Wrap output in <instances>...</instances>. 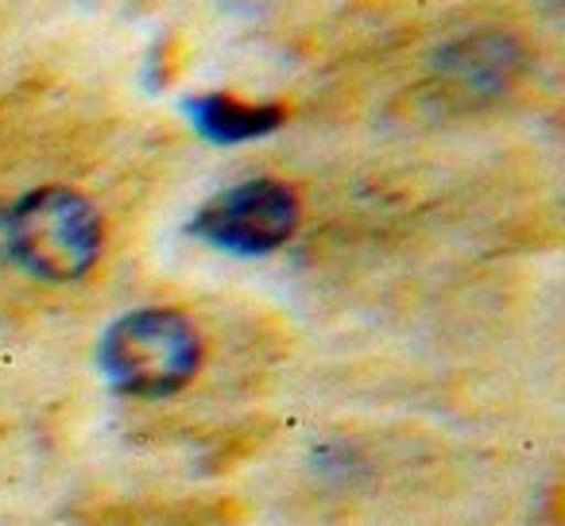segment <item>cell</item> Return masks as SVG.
I'll return each mask as SVG.
<instances>
[{
  "label": "cell",
  "instance_id": "cell-1",
  "mask_svg": "<svg viewBox=\"0 0 565 526\" xmlns=\"http://www.w3.org/2000/svg\"><path fill=\"white\" fill-rule=\"evenodd\" d=\"M97 361L117 391L136 399H167L198 376L202 337L179 310H132L105 330Z\"/></svg>",
  "mask_w": 565,
  "mask_h": 526
},
{
  "label": "cell",
  "instance_id": "cell-2",
  "mask_svg": "<svg viewBox=\"0 0 565 526\" xmlns=\"http://www.w3.org/2000/svg\"><path fill=\"white\" fill-rule=\"evenodd\" d=\"M9 251L20 268L47 283L89 276L102 256V213L71 186H43L24 194L4 221Z\"/></svg>",
  "mask_w": 565,
  "mask_h": 526
},
{
  "label": "cell",
  "instance_id": "cell-3",
  "mask_svg": "<svg viewBox=\"0 0 565 526\" xmlns=\"http://www.w3.org/2000/svg\"><path fill=\"white\" fill-rule=\"evenodd\" d=\"M299 228V194L279 179H248L213 194L190 221L198 240L233 256H267Z\"/></svg>",
  "mask_w": 565,
  "mask_h": 526
},
{
  "label": "cell",
  "instance_id": "cell-4",
  "mask_svg": "<svg viewBox=\"0 0 565 526\" xmlns=\"http://www.w3.org/2000/svg\"><path fill=\"white\" fill-rule=\"evenodd\" d=\"M186 117L205 140L213 143H244L275 132L287 112L279 105H248L228 94H202L186 101Z\"/></svg>",
  "mask_w": 565,
  "mask_h": 526
},
{
  "label": "cell",
  "instance_id": "cell-5",
  "mask_svg": "<svg viewBox=\"0 0 565 526\" xmlns=\"http://www.w3.org/2000/svg\"><path fill=\"white\" fill-rule=\"evenodd\" d=\"M519 63V51L508 35H472L441 55V66L472 89H500Z\"/></svg>",
  "mask_w": 565,
  "mask_h": 526
}]
</instances>
